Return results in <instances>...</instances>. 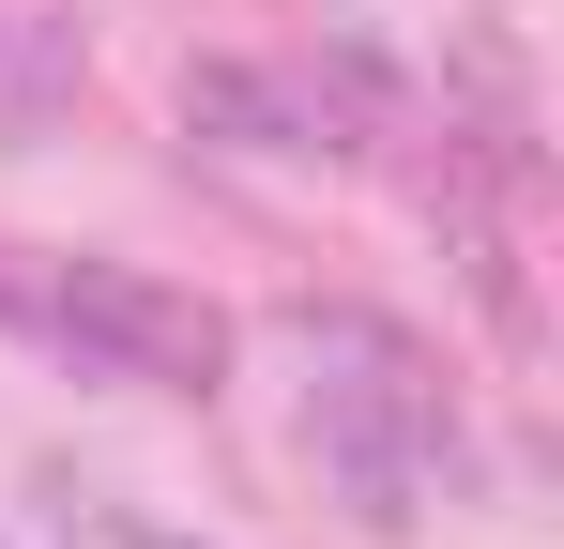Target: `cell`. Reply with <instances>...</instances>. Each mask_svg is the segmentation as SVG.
<instances>
[{"label": "cell", "mask_w": 564, "mask_h": 549, "mask_svg": "<svg viewBox=\"0 0 564 549\" xmlns=\"http://www.w3.org/2000/svg\"><path fill=\"white\" fill-rule=\"evenodd\" d=\"M122 549H184V535H138V519H122Z\"/></svg>", "instance_id": "cell-3"}, {"label": "cell", "mask_w": 564, "mask_h": 549, "mask_svg": "<svg viewBox=\"0 0 564 549\" xmlns=\"http://www.w3.org/2000/svg\"><path fill=\"white\" fill-rule=\"evenodd\" d=\"M46 321H62L77 366L153 381V397H214V381H229V321H214L198 290H169V274H138V260H62L46 274Z\"/></svg>", "instance_id": "cell-1"}, {"label": "cell", "mask_w": 564, "mask_h": 549, "mask_svg": "<svg viewBox=\"0 0 564 549\" xmlns=\"http://www.w3.org/2000/svg\"><path fill=\"white\" fill-rule=\"evenodd\" d=\"M184 122L198 138H229V153H321L305 138V107H290V77H260V62H184Z\"/></svg>", "instance_id": "cell-2"}]
</instances>
